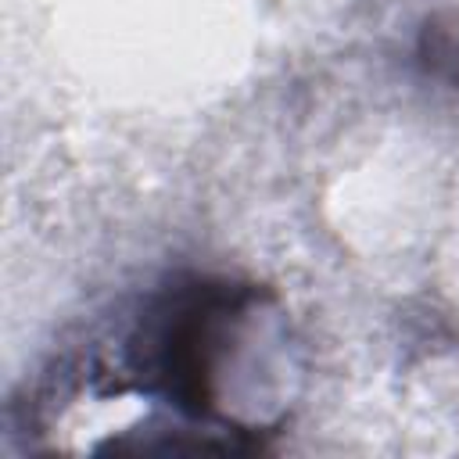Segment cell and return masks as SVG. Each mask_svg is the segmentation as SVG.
<instances>
[{"mask_svg": "<svg viewBox=\"0 0 459 459\" xmlns=\"http://www.w3.org/2000/svg\"><path fill=\"white\" fill-rule=\"evenodd\" d=\"M273 316V294L258 283L179 273L143 294L97 373L176 412L186 452H258L269 434L244 416V402L251 348L276 333Z\"/></svg>", "mask_w": 459, "mask_h": 459, "instance_id": "6da1fadb", "label": "cell"}]
</instances>
